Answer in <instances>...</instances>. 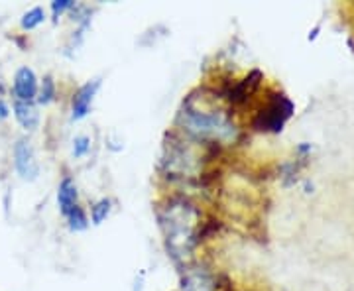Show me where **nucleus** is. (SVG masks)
I'll return each mask as SVG.
<instances>
[{
	"instance_id": "obj_1",
	"label": "nucleus",
	"mask_w": 354,
	"mask_h": 291,
	"mask_svg": "<svg viewBox=\"0 0 354 291\" xmlns=\"http://www.w3.org/2000/svg\"><path fill=\"white\" fill-rule=\"evenodd\" d=\"M181 130L191 138L207 144H227L236 136V126L232 124L227 109H223L216 97L201 91V97L189 95L177 118Z\"/></svg>"
},
{
	"instance_id": "obj_2",
	"label": "nucleus",
	"mask_w": 354,
	"mask_h": 291,
	"mask_svg": "<svg viewBox=\"0 0 354 291\" xmlns=\"http://www.w3.org/2000/svg\"><path fill=\"white\" fill-rule=\"evenodd\" d=\"M160 220L165 230L167 250L179 260L197 244V227L201 225L199 211L187 201H169L167 207L160 213Z\"/></svg>"
},
{
	"instance_id": "obj_3",
	"label": "nucleus",
	"mask_w": 354,
	"mask_h": 291,
	"mask_svg": "<svg viewBox=\"0 0 354 291\" xmlns=\"http://www.w3.org/2000/svg\"><path fill=\"white\" fill-rule=\"evenodd\" d=\"M293 111V104H291L283 95H276L274 101H270V104L266 106L264 111L256 114L254 118V128L256 130H272V132H278L283 126V122L288 120V116Z\"/></svg>"
},
{
	"instance_id": "obj_4",
	"label": "nucleus",
	"mask_w": 354,
	"mask_h": 291,
	"mask_svg": "<svg viewBox=\"0 0 354 291\" xmlns=\"http://www.w3.org/2000/svg\"><path fill=\"white\" fill-rule=\"evenodd\" d=\"M12 158L16 173L20 176V179L32 183V181H36L39 178L38 156H36L34 144L30 140L22 136V138H18L14 142Z\"/></svg>"
},
{
	"instance_id": "obj_5",
	"label": "nucleus",
	"mask_w": 354,
	"mask_h": 291,
	"mask_svg": "<svg viewBox=\"0 0 354 291\" xmlns=\"http://www.w3.org/2000/svg\"><path fill=\"white\" fill-rule=\"evenodd\" d=\"M181 290L183 291H225L221 279L205 267H187L181 274Z\"/></svg>"
},
{
	"instance_id": "obj_6",
	"label": "nucleus",
	"mask_w": 354,
	"mask_h": 291,
	"mask_svg": "<svg viewBox=\"0 0 354 291\" xmlns=\"http://www.w3.org/2000/svg\"><path fill=\"white\" fill-rule=\"evenodd\" d=\"M14 95H16V101L24 102H34L38 97V77L34 73L32 67H20L16 73H14V83H12Z\"/></svg>"
},
{
	"instance_id": "obj_7",
	"label": "nucleus",
	"mask_w": 354,
	"mask_h": 291,
	"mask_svg": "<svg viewBox=\"0 0 354 291\" xmlns=\"http://www.w3.org/2000/svg\"><path fill=\"white\" fill-rule=\"evenodd\" d=\"M260 83H262V73L258 69H254L252 73L244 77L242 81H239L234 87H230L227 93V99L232 104H244L252 97L256 91L260 89Z\"/></svg>"
},
{
	"instance_id": "obj_8",
	"label": "nucleus",
	"mask_w": 354,
	"mask_h": 291,
	"mask_svg": "<svg viewBox=\"0 0 354 291\" xmlns=\"http://www.w3.org/2000/svg\"><path fill=\"white\" fill-rule=\"evenodd\" d=\"M99 87H101V81H99V79L87 81L85 85L79 87V91L75 93V97H73V114H71L73 120H81V118L87 116Z\"/></svg>"
},
{
	"instance_id": "obj_9",
	"label": "nucleus",
	"mask_w": 354,
	"mask_h": 291,
	"mask_svg": "<svg viewBox=\"0 0 354 291\" xmlns=\"http://www.w3.org/2000/svg\"><path fill=\"white\" fill-rule=\"evenodd\" d=\"M12 111L16 120H18V124L24 128V130H28V132H32V130H36L39 126L38 106L34 102L14 101Z\"/></svg>"
},
{
	"instance_id": "obj_10",
	"label": "nucleus",
	"mask_w": 354,
	"mask_h": 291,
	"mask_svg": "<svg viewBox=\"0 0 354 291\" xmlns=\"http://www.w3.org/2000/svg\"><path fill=\"white\" fill-rule=\"evenodd\" d=\"M79 193H77L75 181L71 178H64L59 187H57V205H59V211L62 215L67 216L75 207H79Z\"/></svg>"
},
{
	"instance_id": "obj_11",
	"label": "nucleus",
	"mask_w": 354,
	"mask_h": 291,
	"mask_svg": "<svg viewBox=\"0 0 354 291\" xmlns=\"http://www.w3.org/2000/svg\"><path fill=\"white\" fill-rule=\"evenodd\" d=\"M44 22H46V12H44V8H41V6H34V8H30V10L22 16L20 26H22V30L30 32V30H36V28H38L39 24H44Z\"/></svg>"
},
{
	"instance_id": "obj_12",
	"label": "nucleus",
	"mask_w": 354,
	"mask_h": 291,
	"mask_svg": "<svg viewBox=\"0 0 354 291\" xmlns=\"http://www.w3.org/2000/svg\"><path fill=\"white\" fill-rule=\"evenodd\" d=\"M53 99H55V81H53V77L46 75L44 77V81H41V85H39L36 101H38L39 104H50Z\"/></svg>"
},
{
	"instance_id": "obj_13",
	"label": "nucleus",
	"mask_w": 354,
	"mask_h": 291,
	"mask_svg": "<svg viewBox=\"0 0 354 291\" xmlns=\"http://www.w3.org/2000/svg\"><path fill=\"white\" fill-rule=\"evenodd\" d=\"M111 215V199H99L91 207V220L93 225H102V220H106V216Z\"/></svg>"
},
{
	"instance_id": "obj_14",
	"label": "nucleus",
	"mask_w": 354,
	"mask_h": 291,
	"mask_svg": "<svg viewBox=\"0 0 354 291\" xmlns=\"http://www.w3.org/2000/svg\"><path fill=\"white\" fill-rule=\"evenodd\" d=\"M67 218V223H69V228L71 230H75V232H79V230H85V228L88 227V220H87V215H85V211L81 209V207H75L69 215L65 216Z\"/></svg>"
},
{
	"instance_id": "obj_15",
	"label": "nucleus",
	"mask_w": 354,
	"mask_h": 291,
	"mask_svg": "<svg viewBox=\"0 0 354 291\" xmlns=\"http://www.w3.org/2000/svg\"><path fill=\"white\" fill-rule=\"evenodd\" d=\"M88 150H91V138L88 136H77L73 140V156L75 158H83Z\"/></svg>"
},
{
	"instance_id": "obj_16",
	"label": "nucleus",
	"mask_w": 354,
	"mask_h": 291,
	"mask_svg": "<svg viewBox=\"0 0 354 291\" xmlns=\"http://www.w3.org/2000/svg\"><path fill=\"white\" fill-rule=\"evenodd\" d=\"M75 8V2L73 0H55L51 2V12H53V18L62 16L67 10H73Z\"/></svg>"
},
{
	"instance_id": "obj_17",
	"label": "nucleus",
	"mask_w": 354,
	"mask_h": 291,
	"mask_svg": "<svg viewBox=\"0 0 354 291\" xmlns=\"http://www.w3.org/2000/svg\"><path fill=\"white\" fill-rule=\"evenodd\" d=\"M8 116H10V106L0 99V122H2V120H6Z\"/></svg>"
},
{
	"instance_id": "obj_18",
	"label": "nucleus",
	"mask_w": 354,
	"mask_h": 291,
	"mask_svg": "<svg viewBox=\"0 0 354 291\" xmlns=\"http://www.w3.org/2000/svg\"><path fill=\"white\" fill-rule=\"evenodd\" d=\"M4 93V85H2V81H0V95Z\"/></svg>"
}]
</instances>
